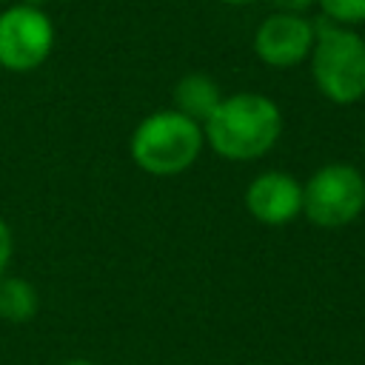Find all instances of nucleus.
Segmentation results:
<instances>
[{"label": "nucleus", "instance_id": "nucleus-9", "mask_svg": "<svg viewBox=\"0 0 365 365\" xmlns=\"http://www.w3.org/2000/svg\"><path fill=\"white\" fill-rule=\"evenodd\" d=\"M37 308H40L37 288L29 279L14 277V274H6L0 279V319L23 325V322L34 319Z\"/></svg>", "mask_w": 365, "mask_h": 365}, {"label": "nucleus", "instance_id": "nucleus-2", "mask_svg": "<svg viewBox=\"0 0 365 365\" xmlns=\"http://www.w3.org/2000/svg\"><path fill=\"white\" fill-rule=\"evenodd\" d=\"M202 145V125L174 108L143 117L128 140L131 160L151 177H174L188 171L200 160Z\"/></svg>", "mask_w": 365, "mask_h": 365}, {"label": "nucleus", "instance_id": "nucleus-11", "mask_svg": "<svg viewBox=\"0 0 365 365\" xmlns=\"http://www.w3.org/2000/svg\"><path fill=\"white\" fill-rule=\"evenodd\" d=\"M11 254H14V237H11V228H9V222L0 217V279L9 274V265H11Z\"/></svg>", "mask_w": 365, "mask_h": 365}, {"label": "nucleus", "instance_id": "nucleus-3", "mask_svg": "<svg viewBox=\"0 0 365 365\" xmlns=\"http://www.w3.org/2000/svg\"><path fill=\"white\" fill-rule=\"evenodd\" d=\"M311 77L319 94L336 106L365 97V40L348 26H319L308 54Z\"/></svg>", "mask_w": 365, "mask_h": 365}, {"label": "nucleus", "instance_id": "nucleus-1", "mask_svg": "<svg viewBox=\"0 0 365 365\" xmlns=\"http://www.w3.org/2000/svg\"><path fill=\"white\" fill-rule=\"evenodd\" d=\"M205 145L231 163H251L265 157L282 134L279 106L257 91H237L220 100L202 123Z\"/></svg>", "mask_w": 365, "mask_h": 365}, {"label": "nucleus", "instance_id": "nucleus-13", "mask_svg": "<svg viewBox=\"0 0 365 365\" xmlns=\"http://www.w3.org/2000/svg\"><path fill=\"white\" fill-rule=\"evenodd\" d=\"M63 365H97V362H91V359H86V356H74V359H66Z\"/></svg>", "mask_w": 365, "mask_h": 365}, {"label": "nucleus", "instance_id": "nucleus-14", "mask_svg": "<svg viewBox=\"0 0 365 365\" xmlns=\"http://www.w3.org/2000/svg\"><path fill=\"white\" fill-rule=\"evenodd\" d=\"M220 3H225V6H245V3H251V0H220Z\"/></svg>", "mask_w": 365, "mask_h": 365}, {"label": "nucleus", "instance_id": "nucleus-7", "mask_svg": "<svg viewBox=\"0 0 365 365\" xmlns=\"http://www.w3.org/2000/svg\"><path fill=\"white\" fill-rule=\"evenodd\" d=\"M245 208L262 225H285L302 214V182L285 171H262L245 188Z\"/></svg>", "mask_w": 365, "mask_h": 365}, {"label": "nucleus", "instance_id": "nucleus-10", "mask_svg": "<svg viewBox=\"0 0 365 365\" xmlns=\"http://www.w3.org/2000/svg\"><path fill=\"white\" fill-rule=\"evenodd\" d=\"M317 6L334 26L354 29L365 23V0H317Z\"/></svg>", "mask_w": 365, "mask_h": 365}, {"label": "nucleus", "instance_id": "nucleus-4", "mask_svg": "<svg viewBox=\"0 0 365 365\" xmlns=\"http://www.w3.org/2000/svg\"><path fill=\"white\" fill-rule=\"evenodd\" d=\"M365 211V177L351 163H328L302 185V214L311 225L339 231Z\"/></svg>", "mask_w": 365, "mask_h": 365}, {"label": "nucleus", "instance_id": "nucleus-5", "mask_svg": "<svg viewBox=\"0 0 365 365\" xmlns=\"http://www.w3.org/2000/svg\"><path fill=\"white\" fill-rule=\"evenodd\" d=\"M54 23L40 6L14 3L0 11V66L14 74L40 68L54 48Z\"/></svg>", "mask_w": 365, "mask_h": 365}, {"label": "nucleus", "instance_id": "nucleus-12", "mask_svg": "<svg viewBox=\"0 0 365 365\" xmlns=\"http://www.w3.org/2000/svg\"><path fill=\"white\" fill-rule=\"evenodd\" d=\"M317 0H274L277 11H291V14H305Z\"/></svg>", "mask_w": 365, "mask_h": 365}, {"label": "nucleus", "instance_id": "nucleus-15", "mask_svg": "<svg viewBox=\"0 0 365 365\" xmlns=\"http://www.w3.org/2000/svg\"><path fill=\"white\" fill-rule=\"evenodd\" d=\"M0 3H3V0H0Z\"/></svg>", "mask_w": 365, "mask_h": 365}, {"label": "nucleus", "instance_id": "nucleus-6", "mask_svg": "<svg viewBox=\"0 0 365 365\" xmlns=\"http://www.w3.org/2000/svg\"><path fill=\"white\" fill-rule=\"evenodd\" d=\"M317 26L305 14L274 11L254 31V54L271 68H294L308 60Z\"/></svg>", "mask_w": 365, "mask_h": 365}, {"label": "nucleus", "instance_id": "nucleus-8", "mask_svg": "<svg viewBox=\"0 0 365 365\" xmlns=\"http://www.w3.org/2000/svg\"><path fill=\"white\" fill-rule=\"evenodd\" d=\"M225 94L220 91L217 80L211 74H202V71H191L185 77L177 80L174 86V111L191 117L194 123H205L211 117V111L220 106Z\"/></svg>", "mask_w": 365, "mask_h": 365}]
</instances>
